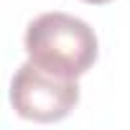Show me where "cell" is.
<instances>
[{
    "instance_id": "2",
    "label": "cell",
    "mask_w": 130,
    "mask_h": 130,
    "mask_svg": "<svg viewBox=\"0 0 130 130\" xmlns=\"http://www.w3.org/2000/svg\"><path fill=\"white\" fill-rule=\"evenodd\" d=\"M10 105L23 120L59 122L79 105V84L26 61L10 82Z\"/></svg>"
},
{
    "instance_id": "3",
    "label": "cell",
    "mask_w": 130,
    "mask_h": 130,
    "mask_svg": "<svg viewBox=\"0 0 130 130\" xmlns=\"http://www.w3.org/2000/svg\"><path fill=\"white\" fill-rule=\"evenodd\" d=\"M84 3H89V5H105V3H112V0H84Z\"/></svg>"
},
{
    "instance_id": "1",
    "label": "cell",
    "mask_w": 130,
    "mask_h": 130,
    "mask_svg": "<svg viewBox=\"0 0 130 130\" xmlns=\"http://www.w3.org/2000/svg\"><path fill=\"white\" fill-rule=\"evenodd\" d=\"M26 54L28 61H33L36 67L51 74L79 79L94 67L100 46L89 23L69 13L54 10L28 23Z\"/></svg>"
}]
</instances>
